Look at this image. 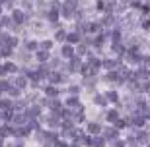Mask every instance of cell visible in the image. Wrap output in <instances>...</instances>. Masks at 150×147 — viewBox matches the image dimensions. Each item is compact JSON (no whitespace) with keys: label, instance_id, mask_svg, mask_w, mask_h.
<instances>
[{"label":"cell","instance_id":"cell-1","mask_svg":"<svg viewBox=\"0 0 150 147\" xmlns=\"http://www.w3.org/2000/svg\"><path fill=\"white\" fill-rule=\"evenodd\" d=\"M72 12H74V4H72V2H67V4L62 6V14H64L67 17L72 16Z\"/></svg>","mask_w":150,"mask_h":147},{"label":"cell","instance_id":"cell-2","mask_svg":"<svg viewBox=\"0 0 150 147\" xmlns=\"http://www.w3.org/2000/svg\"><path fill=\"white\" fill-rule=\"evenodd\" d=\"M62 54L64 56H72V49H70V47H64V49H62Z\"/></svg>","mask_w":150,"mask_h":147},{"label":"cell","instance_id":"cell-3","mask_svg":"<svg viewBox=\"0 0 150 147\" xmlns=\"http://www.w3.org/2000/svg\"><path fill=\"white\" fill-rule=\"evenodd\" d=\"M68 41H70V43H76V41H78V35H76V33H72V35H68Z\"/></svg>","mask_w":150,"mask_h":147},{"label":"cell","instance_id":"cell-4","mask_svg":"<svg viewBox=\"0 0 150 147\" xmlns=\"http://www.w3.org/2000/svg\"><path fill=\"white\" fill-rule=\"evenodd\" d=\"M14 20H16V22H22V20H23V16L20 14V12H16V14H14Z\"/></svg>","mask_w":150,"mask_h":147},{"label":"cell","instance_id":"cell-5","mask_svg":"<svg viewBox=\"0 0 150 147\" xmlns=\"http://www.w3.org/2000/svg\"><path fill=\"white\" fill-rule=\"evenodd\" d=\"M37 56H39V60H45V58H47V52H39Z\"/></svg>","mask_w":150,"mask_h":147}]
</instances>
